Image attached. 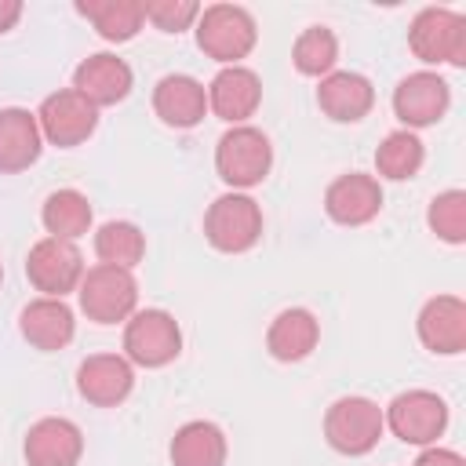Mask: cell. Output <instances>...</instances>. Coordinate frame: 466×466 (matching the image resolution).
<instances>
[{
    "mask_svg": "<svg viewBox=\"0 0 466 466\" xmlns=\"http://www.w3.org/2000/svg\"><path fill=\"white\" fill-rule=\"evenodd\" d=\"M258 40V25L251 18L248 7L240 4H211V7H200V18H197V47L215 58V62H226V66H237L240 58L251 55Z\"/></svg>",
    "mask_w": 466,
    "mask_h": 466,
    "instance_id": "obj_1",
    "label": "cell"
},
{
    "mask_svg": "<svg viewBox=\"0 0 466 466\" xmlns=\"http://www.w3.org/2000/svg\"><path fill=\"white\" fill-rule=\"evenodd\" d=\"M269 167H273V146H269V138H266L258 127H251V124L229 127V131L218 138V146H215V171H218V178H222L233 193L258 186V182L269 175Z\"/></svg>",
    "mask_w": 466,
    "mask_h": 466,
    "instance_id": "obj_2",
    "label": "cell"
},
{
    "mask_svg": "<svg viewBox=\"0 0 466 466\" xmlns=\"http://www.w3.org/2000/svg\"><path fill=\"white\" fill-rule=\"evenodd\" d=\"M408 47L430 66H466V18L448 7H422L408 25Z\"/></svg>",
    "mask_w": 466,
    "mask_h": 466,
    "instance_id": "obj_3",
    "label": "cell"
},
{
    "mask_svg": "<svg viewBox=\"0 0 466 466\" xmlns=\"http://www.w3.org/2000/svg\"><path fill=\"white\" fill-rule=\"evenodd\" d=\"M204 237L215 251L240 255L262 240V208L248 193H222L204 215Z\"/></svg>",
    "mask_w": 466,
    "mask_h": 466,
    "instance_id": "obj_4",
    "label": "cell"
},
{
    "mask_svg": "<svg viewBox=\"0 0 466 466\" xmlns=\"http://www.w3.org/2000/svg\"><path fill=\"white\" fill-rule=\"evenodd\" d=\"M76 295H80V309L95 324H120L138 306L135 273L131 269H116V266H102V262L84 269V280H80Z\"/></svg>",
    "mask_w": 466,
    "mask_h": 466,
    "instance_id": "obj_5",
    "label": "cell"
},
{
    "mask_svg": "<svg viewBox=\"0 0 466 466\" xmlns=\"http://www.w3.org/2000/svg\"><path fill=\"white\" fill-rule=\"evenodd\" d=\"M382 430V408L368 397H339L324 415V437L339 455H368Z\"/></svg>",
    "mask_w": 466,
    "mask_h": 466,
    "instance_id": "obj_6",
    "label": "cell"
},
{
    "mask_svg": "<svg viewBox=\"0 0 466 466\" xmlns=\"http://www.w3.org/2000/svg\"><path fill=\"white\" fill-rule=\"evenodd\" d=\"M182 353V328L167 309H138L124 328V357L138 368H164Z\"/></svg>",
    "mask_w": 466,
    "mask_h": 466,
    "instance_id": "obj_7",
    "label": "cell"
},
{
    "mask_svg": "<svg viewBox=\"0 0 466 466\" xmlns=\"http://www.w3.org/2000/svg\"><path fill=\"white\" fill-rule=\"evenodd\" d=\"M382 422L397 441L430 448L448 430V404L433 390H408L390 400V408L382 411Z\"/></svg>",
    "mask_w": 466,
    "mask_h": 466,
    "instance_id": "obj_8",
    "label": "cell"
},
{
    "mask_svg": "<svg viewBox=\"0 0 466 466\" xmlns=\"http://www.w3.org/2000/svg\"><path fill=\"white\" fill-rule=\"evenodd\" d=\"M25 277L36 291H44L47 299H66L69 291L80 288L84 280V258L80 248L73 240H58V237H44L29 248L25 255Z\"/></svg>",
    "mask_w": 466,
    "mask_h": 466,
    "instance_id": "obj_9",
    "label": "cell"
},
{
    "mask_svg": "<svg viewBox=\"0 0 466 466\" xmlns=\"http://www.w3.org/2000/svg\"><path fill=\"white\" fill-rule=\"evenodd\" d=\"M36 124H40V135L58 146V149H73L80 142H87L98 127V109L73 87H62L55 95H47L36 109Z\"/></svg>",
    "mask_w": 466,
    "mask_h": 466,
    "instance_id": "obj_10",
    "label": "cell"
},
{
    "mask_svg": "<svg viewBox=\"0 0 466 466\" xmlns=\"http://www.w3.org/2000/svg\"><path fill=\"white\" fill-rule=\"evenodd\" d=\"M448 106H451V84L441 73L419 69L393 87V113L404 124V131L437 124L448 113Z\"/></svg>",
    "mask_w": 466,
    "mask_h": 466,
    "instance_id": "obj_11",
    "label": "cell"
},
{
    "mask_svg": "<svg viewBox=\"0 0 466 466\" xmlns=\"http://www.w3.org/2000/svg\"><path fill=\"white\" fill-rule=\"evenodd\" d=\"M76 390L95 408H116L135 390V368L120 353H91L76 368Z\"/></svg>",
    "mask_w": 466,
    "mask_h": 466,
    "instance_id": "obj_12",
    "label": "cell"
},
{
    "mask_svg": "<svg viewBox=\"0 0 466 466\" xmlns=\"http://www.w3.org/2000/svg\"><path fill=\"white\" fill-rule=\"evenodd\" d=\"M324 211L339 226H364L382 211V186L375 175L350 171L339 175L324 193Z\"/></svg>",
    "mask_w": 466,
    "mask_h": 466,
    "instance_id": "obj_13",
    "label": "cell"
},
{
    "mask_svg": "<svg viewBox=\"0 0 466 466\" xmlns=\"http://www.w3.org/2000/svg\"><path fill=\"white\" fill-rule=\"evenodd\" d=\"M22 451L29 466H76L84 455V433L73 419L47 415L29 426Z\"/></svg>",
    "mask_w": 466,
    "mask_h": 466,
    "instance_id": "obj_14",
    "label": "cell"
},
{
    "mask_svg": "<svg viewBox=\"0 0 466 466\" xmlns=\"http://www.w3.org/2000/svg\"><path fill=\"white\" fill-rule=\"evenodd\" d=\"M131 84H135V73L124 58L109 55V51H98V55H87L76 73H73V91H80L95 109L102 106H116L131 95Z\"/></svg>",
    "mask_w": 466,
    "mask_h": 466,
    "instance_id": "obj_15",
    "label": "cell"
},
{
    "mask_svg": "<svg viewBox=\"0 0 466 466\" xmlns=\"http://www.w3.org/2000/svg\"><path fill=\"white\" fill-rule=\"evenodd\" d=\"M262 102V80L248 66H226L208 84V109L226 124H244Z\"/></svg>",
    "mask_w": 466,
    "mask_h": 466,
    "instance_id": "obj_16",
    "label": "cell"
},
{
    "mask_svg": "<svg viewBox=\"0 0 466 466\" xmlns=\"http://www.w3.org/2000/svg\"><path fill=\"white\" fill-rule=\"evenodd\" d=\"M419 342L430 353L455 357L466 350V302L459 295H437L419 309Z\"/></svg>",
    "mask_w": 466,
    "mask_h": 466,
    "instance_id": "obj_17",
    "label": "cell"
},
{
    "mask_svg": "<svg viewBox=\"0 0 466 466\" xmlns=\"http://www.w3.org/2000/svg\"><path fill=\"white\" fill-rule=\"evenodd\" d=\"M317 106L328 120L335 124H357L371 113L375 106V87L368 76L353 73V69H335L328 76H320L317 87Z\"/></svg>",
    "mask_w": 466,
    "mask_h": 466,
    "instance_id": "obj_18",
    "label": "cell"
},
{
    "mask_svg": "<svg viewBox=\"0 0 466 466\" xmlns=\"http://www.w3.org/2000/svg\"><path fill=\"white\" fill-rule=\"evenodd\" d=\"M153 109L167 127H197L208 113V87L197 76L167 73L153 87Z\"/></svg>",
    "mask_w": 466,
    "mask_h": 466,
    "instance_id": "obj_19",
    "label": "cell"
},
{
    "mask_svg": "<svg viewBox=\"0 0 466 466\" xmlns=\"http://www.w3.org/2000/svg\"><path fill=\"white\" fill-rule=\"evenodd\" d=\"M18 328H22V339L33 346V350H44V353H55V350H66L76 335V320H73V309L62 302V299H33L22 317H18Z\"/></svg>",
    "mask_w": 466,
    "mask_h": 466,
    "instance_id": "obj_20",
    "label": "cell"
},
{
    "mask_svg": "<svg viewBox=\"0 0 466 466\" xmlns=\"http://www.w3.org/2000/svg\"><path fill=\"white\" fill-rule=\"evenodd\" d=\"M40 149H44V135L36 113L18 106L0 109V175L25 171L29 164H36Z\"/></svg>",
    "mask_w": 466,
    "mask_h": 466,
    "instance_id": "obj_21",
    "label": "cell"
},
{
    "mask_svg": "<svg viewBox=\"0 0 466 466\" xmlns=\"http://www.w3.org/2000/svg\"><path fill=\"white\" fill-rule=\"evenodd\" d=\"M320 342V320L302 309V306H291V309H280L266 331V350L273 360H284V364H295V360H306Z\"/></svg>",
    "mask_w": 466,
    "mask_h": 466,
    "instance_id": "obj_22",
    "label": "cell"
},
{
    "mask_svg": "<svg viewBox=\"0 0 466 466\" xmlns=\"http://www.w3.org/2000/svg\"><path fill=\"white\" fill-rule=\"evenodd\" d=\"M171 466H226V433L208 419L178 426L171 437Z\"/></svg>",
    "mask_w": 466,
    "mask_h": 466,
    "instance_id": "obj_23",
    "label": "cell"
},
{
    "mask_svg": "<svg viewBox=\"0 0 466 466\" xmlns=\"http://www.w3.org/2000/svg\"><path fill=\"white\" fill-rule=\"evenodd\" d=\"M76 11L95 25V33L109 44H124L142 29L138 0H76Z\"/></svg>",
    "mask_w": 466,
    "mask_h": 466,
    "instance_id": "obj_24",
    "label": "cell"
},
{
    "mask_svg": "<svg viewBox=\"0 0 466 466\" xmlns=\"http://www.w3.org/2000/svg\"><path fill=\"white\" fill-rule=\"evenodd\" d=\"M40 222H44L47 237L76 240V237H84L91 229V204H87V197L80 189H55L44 200Z\"/></svg>",
    "mask_w": 466,
    "mask_h": 466,
    "instance_id": "obj_25",
    "label": "cell"
},
{
    "mask_svg": "<svg viewBox=\"0 0 466 466\" xmlns=\"http://www.w3.org/2000/svg\"><path fill=\"white\" fill-rule=\"evenodd\" d=\"M422 160H426V149H422L419 135L415 131H404V127L400 131H390L379 142V149H375V171L382 178H390V182L415 178L419 167H422Z\"/></svg>",
    "mask_w": 466,
    "mask_h": 466,
    "instance_id": "obj_26",
    "label": "cell"
},
{
    "mask_svg": "<svg viewBox=\"0 0 466 466\" xmlns=\"http://www.w3.org/2000/svg\"><path fill=\"white\" fill-rule=\"evenodd\" d=\"M95 255L102 266L135 269L146 255V233L135 222H106L95 233Z\"/></svg>",
    "mask_w": 466,
    "mask_h": 466,
    "instance_id": "obj_27",
    "label": "cell"
},
{
    "mask_svg": "<svg viewBox=\"0 0 466 466\" xmlns=\"http://www.w3.org/2000/svg\"><path fill=\"white\" fill-rule=\"evenodd\" d=\"M291 62L302 76H328L339 62V40L328 25H306L291 47Z\"/></svg>",
    "mask_w": 466,
    "mask_h": 466,
    "instance_id": "obj_28",
    "label": "cell"
},
{
    "mask_svg": "<svg viewBox=\"0 0 466 466\" xmlns=\"http://www.w3.org/2000/svg\"><path fill=\"white\" fill-rule=\"evenodd\" d=\"M430 229L444 240V244H462L466 240V193L462 189H444L430 200L426 211Z\"/></svg>",
    "mask_w": 466,
    "mask_h": 466,
    "instance_id": "obj_29",
    "label": "cell"
},
{
    "mask_svg": "<svg viewBox=\"0 0 466 466\" xmlns=\"http://www.w3.org/2000/svg\"><path fill=\"white\" fill-rule=\"evenodd\" d=\"M142 18L153 22L160 33H182L200 18V4H193V0H146Z\"/></svg>",
    "mask_w": 466,
    "mask_h": 466,
    "instance_id": "obj_30",
    "label": "cell"
},
{
    "mask_svg": "<svg viewBox=\"0 0 466 466\" xmlns=\"http://www.w3.org/2000/svg\"><path fill=\"white\" fill-rule=\"evenodd\" d=\"M411 466H466V459H462L459 451H451V448H437V444H430Z\"/></svg>",
    "mask_w": 466,
    "mask_h": 466,
    "instance_id": "obj_31",
    "label": "cell"
},
{
    "mask_svg": "<svg viewBox=\"0 0 466 466\" xmlns=\"http://www.w3.org/2000/svg\"><path fill=\"white\" fill-rule=\"evenodd\" d=\"M18 18H22V4L18 0H0V33L15 29Z\"/></svg>",
    "mask_w": 466,
    "mask_h": 466,
    "instance_id": "obj_32",
    "label": "cell"
},
{
    "mask_svg": "<svg viewBox=\"0 0 466 466\" xmlns=\"http://www.w3.org/2000/svg\"><path fill=\"white\" fill-rule=\"evenodd\" d=\"M0 280H4V266H0Z\"/></svg>",
    "mask_w": 466,
    "mask_h": 466,
    "instance_id": "obj_33",
    "label": "cell"
}]
</instances>
